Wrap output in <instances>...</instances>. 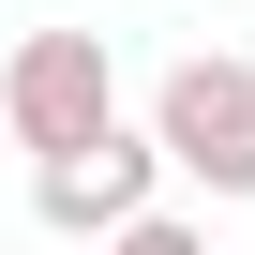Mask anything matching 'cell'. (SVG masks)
I'll use <instances>...</instances> for the list:
<instances>
[{"label": "cell", "mask_w": 255, "mask_h": 255, "mask_svg": "<svg viewBox=\"0 0 255 255\" xmlns=\"http://www.w3.org/2000/svg\"><path fill=\"white\" fill-rule=\"evenodd\" d=\"M0 120H15L30 165L75 150V135H105V120H120V60H105V30H30L15 60H0Z\"/></svg>", "instance_id": "cell-2"}, {"label": "cell", "mask_w": 255, "mask_h": 255, "mask_svg": "<svg viewBox=\"0 0 255 255\" xmlns=\"http://www.w3.org/2000/svg\"><path fill=\"white\" fill-rule=\"evenodd\" d=\"M150 135H165V165H180L210 210H240V195H255V60H225V45L165 60V75H150Z\"/></svg>", "instance_id": "cell-1"}, {"label": "cell", "mask_w": 255, "mask_h": 255, "mask_svg": "<svg viewBox=\"0 0 255 255\" xmlns=\"http://www.w3.org/2000/svg\"><path fill=\"white\" fill-rule=\"evenodd\" d=\"M165 180H180V165H165L150 120H105V135H75V150H45V165H30V210H45L60 240H105V225H135Z\"/></svg>", "instance_id": "cell-3"}, {"label": "cell", "mask_w": 255, "mask_h": 255, "mask_svg": "<svg viewBox=\"0 0 255 255\" xmlns=\"http://www.w3.org/2000/svg\"><path fill=\"white\" fill-rule=\"evenodd\" d=\"M90 255H210V225H195V210H165V195H150V210H135V225H105V240H90Z\"/></svg>", "instance_id": "cell-4"}]
</instances>
